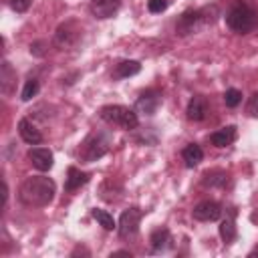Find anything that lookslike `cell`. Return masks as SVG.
I'll return each mask as SVG.
<instances>
[{
	"instance_id": "6da1fadb",
	"label": "cell",
	"mask_w": 258,
	"mask_h": 258,
	"mask_svg": "<svg viewBox=\"0 0 258 258\" xmlns=\"http://www.w3.org/2000/svg\"><path fill=\"white\" fill-rule=\"evenodd\" d=\"M56 194V183L50 177L44 175H32L26 177L20 183L18 189V198L24 206H32V208H44L54 200Z\"/></svg>"
},
{
	"instance_id": "7a4b0ae2",
	"label": "cell",
	"mask_w": 258,
	"mask_h": 258,
	"mask_svg": "<svg viewBox=\"0 0 258 258\" xmlns=\"http://www.w3.org/2000/svg\"><path fill=\"white\" fill-rule=\"evenodd\" d=\"M216 14H218L216 6H204V8H196V10H185L175 22V32L179 36H187L191 32H200L202 28H206L208 24H212L216 20Z\"/></svg>"
},
{
	"instance_id": "3957f363",
	"label": "cell",
	"mask_w": 258,
	"mask_h": 258,
	"mask_svg": "<svg viewBox=\"0 0 258 258\" xmlns=\"http://www.w3.org/2000/svg\"><path fill=\"white\" fill-rule=\"evenodd\" d=\"M226 24H228L230 30L236 32V34H248V32H252V30L256 28L258 16H256L254 8H252L248 2L236 0V2L230 6V10L226 12Z\"/></svg>"
},
{
	"instance_id": "277c9868",
	"label": "cell",
	"mask_w": 258,
	"mask_h": 258,
	"mask_svg": "<svg viewBox=\"0 0 258 258\" xmlns=\"http://www.w3.org/2000/svg\"><path fill=\"white\" fill-rule=\"evenodd\" d=\"M111 147V135L105 131H93L85 137V141L79 147V159L93 163L97 159H101Z\"/></svg>"
},
{
	"instance_id": "5b68a950",
	"label": "cell",
	"mask_w": 258,
	"mask_h": 258,
	"mask_svg": "<svg viewBox=\"0 0 258 258\" xmlns=\"http://www.w3.org/2000/svg\"><path fill=\"white\" fill-rule=\"evenodd\" d=\"M99 117L109 123V125H117L121 129H137L139 125V117H137V111L129 109V107H123V105H105L101 107L99 111Z\"/></svg>"
},
{
	"instance_id": "8992f818",
	"label": "cell",
	"mask_w": 258,
	"mask_h": 258,
	"mask_svg": "<svg viewBox=\"0 0 258 258\" xmlns=\"http://www.w3.org/2000/svg\"><path fill=\"white\" fill-rule=\"evenodd\" d=\"M143 218V210H139L137 206H131L127 210H123L121 218H119V224H117V232L121 238H129V236H135L137 230H139V222Z\"/></svg>"
},
{
	"instance_id": "52a82bcc",
	"label": "cell",
	"mask_w": 258,
	"mask_h": 258,
	"mask_svg": "<svg viewBox=\"0 0 258 258\" xmlns=\"http://www.w3.org/2000/svg\"><path fill=\"white\" fill-rule=\"evenodd\" d=\"M79 36H81L79 24L75 20H69V22H64V24H60L56 28V32H54V44L58 48H71V46L77 44Z\"/></svg>"
},
{
	"instance_id": "ba28073f",
	"label": "cell",
	"mask_w": 258,
	"mask_h": 258,
	"mask_svg": "<svg viewBox=\"0 0 258 258\" xmlns=\"http://www.w3.org/2000/svg\"><path fill=\"white\" fill-rule=\"evenodd\" d=\"M161 105V93L155 91V89H147L143 91L137 101H135V111L141 113V115H155V111L159 109Z\"/></svg>"
},
{
	"instance_id": "9c48e42d",
	"label": "cell",
	"mask_w": 258,
	"mask_h": 258,
	"mask_svg": "<svg viewBox=\"0 0 258 258\" xmlns=\"http://www.w3.org/2000/svg\"><path fill=\"white\" fill-rule=\"evenodd\" d=\"M191 216L198 222H216L222 216V206L218 202H214V200H204V202L194 206Z\"/></svg>"
},
{
	"instance_id": "30bf717a",
	"label": "cell",
	"mask_w": 258,
	"mask_h": 258,
	"mask_svg": "<svg viewBox=\"0 0 258 258\" xmlns=\"http://www.w3.org/2000/svg\"><path fill=\"white\" fill-rule=\"evenodd\" d=\"M28 159H30V163H32L38 171H48V169L52 167V163H54V155H52V151L46 149V147H32V149L28 151Z\"/></svg>"
},
{
	"instance_id": "8fae6325",
	"label": "cell",
	"mask_w": 258,
	"mask_h": 258,
	"mask_svg": "<svg viewBox=\"0 0 258 258\" xmlns=\"http://www.w3.org/2000/svg\"><path fill=\"white\" fill-rule=\"evenodd\" d=\"M89 8L95 18H111L121 8V0H91Z\"/></svg>"
},
{
	"instance_id": "7c38bea8",
	"label": "cell",
	"mask_w": 258,
	"mask_h": 258,
	"mask_svg": "<svg viewBox=\"0 0 258 258\" xmlns=\"http://www.w3.org/2000/svg\"><path fill=\"white\" fill-rule=\"evenodd\" d=\"M171 242H173V240H171V234H169L167 228H157V230H153L151 236H149V246H151V252H155V254L167 252V250L173 246Z\"/></svg>"
},
{
	"instance_id": "4fadbf2b",
	"label": "cell",
	"mask_w": 258,
	"mask_h": 258,
	"mask_svg": "<svg viewBox=\"0 0 258 258\" xmlns=\"http://www.w3.org/2000/svg\"><path fill=\"white\" fill-rule=\"evenodd\" d=\"M18 135H20L22 141L28 143V145H38V143H42V133L38 131V127H36L30 119H20V121H18Z\"/></svg>"
},
{
	"instance_id": "5bb4252c",
	"label": "cell",
	"mask_w": 258,
	"mask_h": 258,
	"mask_svg": "<svg viewBox=\"0 0 258 258\" xmlns=\"http://www.w3.org/2000/svg\"><path fill=\"white\" fill-rule=\"evenodd\" d=\"M185 113H187V119L189 121H204L206 115H208V101H206V97L194 95L189 99V103H187Z\"/></svg>"
},
{
	"instance_id": "9a60e30c",
	"label": "cell",
	"mask_w": 258,
	"mask_h": 258,
	"mask_svg": "<svg viewBox=\"0 0 258 258\" xmlns=\"http://www.w3.org/2000/svg\"><path fill=\"white\" fill-rule=\"evenodd\" d=\"M234 139H236V127L234 125H226V127H222L210 135V143L214 147H228L234 143Z\"/></svg>"
},
{
	"instance_id": "2e32d148",
	"label": "cell",
	"mask_w": 258,
	"mask_h": 258,
	"mask_svg": "<svg viewBox=\"0 0 258 258\" xmlns=\"http://www.w3.org/2000/svg\"><path fill=\"white\" fill-rule=\"evenodd\" d=\"M89 173L87 171H81L79 167H75V165H71L69 169H67V181H64V189L67 191H75V189H79L81 185H85L87 181H89Z\"/></svg>"
},
{
	"instance_id": "e0dca14e",
	"label": "cell",
	"mask_w": 258,
	"mask_h": 258,
	"mask_svg": "<svg viewBox=\"0 0 258 258\" xmlns=\"http://www.w3.org/2000/svg\"><path fill=\"white\" fill-rule=\"evenodd\" d=\"M230 181V175L224 169H208L202 177V183L206 187H226Z\"/></svg>"
},
{
	"instance_id": "ac0fdd59",
	"label": "cell",
	"mask_w": 258,
	"mask_h": 258,
	"mask_svg": "<svg viewBox=\"0 0 258 258\" xmlns=\"http://www.w3.org/2000/svg\"><path fill=\"white\" fill-rule=\"evenodd\" d=\"M139 71H141V62L139 60H121L113 69V79H127V77L137 75Z\"/></svg>"
},
{
	"instance_id": "d6986e66",
	"label": "cell",
	"mask_w": 258,
	"mask_h": 258,
	"mask_svg": "<svg viewBox=\"0 0 258 258\" xmlns=\"http://www.w3.org/2000/svg\"><path fill=\"white\" fill-rule=\"evenodd\" d=\"M14 83H16V73L12 71L8 60H2V69H0V89H2V93L10 95Z\"/></svg>"
},
{
	"instance_id": "ffe728a7",
	"label": "cell",
	"mask_w": 258,
	"mask_h": 258,
	"mask_svg": "<svg viewBox=\"0 0 258 258\" xmlns=\"http://www.w3.org/2000/svg\"><path fill=\"white\" fill-rule=\"evenodd\" d=\"M181 159H183L185 167H196V165L204 159V151H202V147H200L198 143H189V145L183 147Z\"/></svg>"
},
{
	"instance_id": "44dd1931",
	"label": "cell",
	"mask_w": 258,
	"mask_h": 258,
	"mask_svg": "<svg viewBox=\"0 0 258 258\" xmlns=\"http://www.w3.org/2000/svg\"><path fill=\"white\" fill-rule=\"evenodd\" d=\"M218 232H220V238L224 240V244H232V242L236 240V236H238V230H236V224H234L232 218L222 220Z\"/></svg>"
},
{
	"instance_id": "7402d4cb",
	"label": "cell",
	"mask_w": 258,
	"mask_h": 258,
	"mask_svg": "<svg viewBox=\"0 0 258 258\" xmlns=\"http://www.w3.org/2000/svg\"><path fill=\"white\" fill-rule=\"evenodd\" d=\"M91 214H93V218H95L105 230H115V228H117V224H115V220H113V216H111L109 212H105V210H101V208H93Z\"/></svg>"
},
{
	"instance_id": "603a6c76",
	"label": "cell",
	"mask_w": 258,
	"mask_h": 258,
	"mask_svg": "<svg viewBox=\"0 0 258 258\" xmlns=\"http://www.w3.org/2000/svg\"><path fill=\"white\" fill-rule=\"evenodd\" d=\"M38 89H40L38 81H36V79H28V81L24 83V87H22L20 99H22V101H30L32 97H36V95H38Z\"/></svg>"
},
{
	"instance_id": "cb8c5ba5",
	"label": "cell",
	"mask_w": 258,
	"mask_h": 258,
	"mask_svg": "<svg viewBox=\"0 0 258 258\" xmlns=\"http://www.w3.org/2000/svg\"><path fill=\"white\" fill-rule=\"evenodd\" d=\"M224 103H226V107H230V109L238 107V105L242 103V93H240L238 89H228V91L224 93Z\"/></svg>"
},
{
	"instance_id": "d4e9b609",
	"label": "cell",
	"mask_w": 258,
	"mask_h": 258,
	"mask_svg": "<svg viewBox=\"0 0 258 258\" xmlns=\"http://www.w3.org/2000/svg\"><path fill=\"white\" fill-rule=\"evenodd\" d=\"M167 8V0H147V10L151 14H159Z\"/></svg>"
},
{
	"instance_id": "484cf974",
	"label": "cell",
	"mask_w": 258,
	"mask_h": 258,
	"mask_svg": "<svg viewBox=\"0 0 258 258\" xmlns=\"http://www.w3.org/2000/svg\"><path fill=\"white\" fill-rule=\"evenodd\" d=\"M8 4H10V8H12L14 12L22 14V12H26V10L30 8L32 0H8Z\"/></svg>"
},
{
	"instance_id": "4316f807",
	"label": "cell",
	"mask_w": 258,
	"mask_h": 258,
	"mask_svg": "<svg viewBox=\"0 0 258 258\" xmlns=\"http://www.w3.org/2000/svg\"><path fill=\"white\" fill-rule=\"evenodd\" d=\"M246 113H248L250 117H258V91L248 99V103H246Z\"/></svg>"
},
{
	"instance_id": "83f0119b",
	"label": "cell",
	"mask_w": 258,
	"mask_h": 258,
	"mask_svg": "<svg viewBox=\"0 0 258 258\" xmlns=\"http://www.w3.org/2000/svg\"><path fill=\"white\" fill-rule=\"evenodd\" d=\"M113 256H131V252H129V250H117V252L111 254V258H113Z\"/></svg>"
},
{
	"instance_id": "f1b7e54d",
	"label": "cell",
	"mask_w": 258,
	"mask_h": 258,
	"mask_svg": "<svg viewBox=\"0 0 258 258\" xmlns=\"http://www.w3.org/2000/svg\"><path fill=\"white\" fill-rule=\"evenodd\" d=\"M252 220H254V222H258V212H256V214H252Z\"/></svg>"
},
{
	"instance_id": "f546056e",
	"label": "cell",
	"mask_w": 258,
	"mask_h": 258,
	"mask_svg": "<svg viewBox=\"0 0 258 258\" xmlns=\"http://www.w3.org/2000/svg\"><path fill=\"white\" fill-rule=\"evenodd\" d=\"M250 256H258V248H256V250H254V252H252Z\"/></svg>"
}]
</instances>
